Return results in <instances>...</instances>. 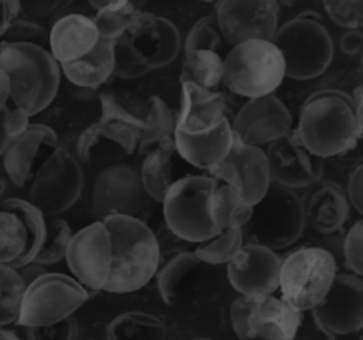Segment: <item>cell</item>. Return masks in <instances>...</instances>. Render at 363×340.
Masks as SVG:
<instances>
[{
    "instance_id": "52a82bcc",
    "label": "cell",
    "mask_w": 363,
    "mask_h": 340,
    "mask_svg": "<svg viewBox=\"0 0 363 340\" xmlns=\"http://www.w3.org/2000/svg\"><path fill=\"white\" fill-rule=\"evenodd\" d=\"M285 78V62L271 41H247L234 45L223 60L225 88L247 99L274 94Z\"/></svg>"
},
{
    "instance_id": "c3c4849f",
    "label": "cell",
    "mask_w": 363,
    "mask_h": 340,
    "mask_svg": "<svg viewBox=\"0 0 363 340\" xmlns=\"http://www.w3.org/2000/svg\"><path fill=\"white\" fill-rule=\"evenodd\" d=\"M347 200L349 204L357 211L359 215L363 212V164L359 163L350 173L347 181Z\"/></svg>"
},
{
    "instance_id": "5b68a950",
    "label": "cell",
    "mask_w": 363,
    "mask_h": 340,
    "mask_svg": "<svg viewBox=\"0 0 363 340\" xmlns=\"http://www.w3.org/2000/svg\"><path fill=\"white\" fill-rule=\"evenodd\" d=\"M305 225L301 197L295 190L271 180L265 194L252 205L251 217L241 227V231L244 244L278 251L295 244Z\"/></svg>"
},
{
    "instance_id": "4dcf8cb0",
    "label": "cell",
    "mask_w": 363,
    "mask_h": 340,
    "mask_svg": "<svg viewBox=\"0 0 363 340\" xmlns=\"http://www.w3.org/2000/svg\"><path fill=\"white\" fill-rule=\"evenodd\" d=\"M177 126V112L159 96L153 95L147 101V113L140 130L139 152H146L150 146L160 143L163 139L174 137Z\"/></svg>"
},
{
    "instance_id": "b9f144b4",
    "label": "cell",
    "mask_w": 363,
    "mask_h": 340,
    "mask_svg": "<svg viewBox=\"0 0 363 340\" xmlns=\"http://www.w3.org/2000/svg\"><path fill=\"white\" fill-rule=\"evenodd\" d=\"M6 42H20V44H34L45 48L48 45V30L33 20L24 17H16L9 30L3 37Z\"/></svg>"
},
{
    "instance_id": "f6af8a7d",
    "label": "cell",
    "mask_w": 363,
    "mask_h": 340,
    "mask_svg": "<svg viewBox=\"0 0 363 340\" xmlns=\"http://www.w3.org/2000/svg\"><path fill=\"white\" fill-rule=\"evenodd\" d=\"M362 239H363V221H356L347 231L343 241V258L346 266L362 276L363 273V259H362Z\"/></svg>"
},
{
    "instance_id": "7c38bea8",
    "label": "cell",
    "mask_w": 363,
    "mask_h": 340,
    "mask_svg": "<svg viewBox=\"0 0 363 340\" xmlns=\"http://www.w3.org/2000/svg\"><path fill=\"white\" fill-rule=\"evenodd\" d=\"M315 326L326 336L336 337L363 327V280L356 273L335 275L330 288L312 309Z\"/></svg>"
},
{
    "instance_id": "ba28073f",
    "label": "cell",
    "mask_w": 363,
    "mask_h": 340,
    "mask_svg": "<svg viewBox=\"0 0 363 340\" xmlns=\"http://www.w3.org/2000/svg\"><path fill=\"white\" fill-rule=\"evenodd\" d=\"M335 275L336 259L329 249L301 246L281 261V299L299 312L311 310L325 296Z\"/></svg>"
},
{
    "instance_id": "74e56055",
    "label": "cell",
    "mask_w": 363,
    "mask_h": 340,
    "mask_svg": "<svg viewBox=\"0 0 363 340\" xmlns=\"http://www.w3.org/2000/svg\"><path fill=\"white\" fill-rule=\"evenodd\" d=\"M244 245L241 228L221 230L213 238L200 242L194 249V254L201 262L211 265L227 264L234 254Z\"/></svg>"
},
{
    "instance_id": "11a10c76",
    "label": "cell",
    "mask_w": 363,
    "mask_h": 340,
    "mask_svg": "<svg viewBox=\"0 0 363 340\" xmlns=\"http://www.w3.org/2000/svg\"><path fill=\"white\" fill-rule=\"evenodd\" d=\"M9 108L6 106L1 112H0V156L4 153L6 147L9 146V143L11 142L9 133H7V128H6V115H7Z\"/></svg>"
},
{
    "instance_id": "277c9868",
    "label": "cell",
    "mask_w": 363,
    "mask_h": 340,
    "mask_svg": "<svg viewBox=\"0 0 363 340\" xmlns=\"http://www.w3.org/2000/svg\"><path fill=\"white\" fill-rule=\"evenodd\" d=\"M271 42L285 62V76L308 81L323 74L333 58V41L322 17L306 10L277 28Z\"/></svg>"
},
{
    "instance_id": "ee69618b",
    "label": "cell",
    "mask_w": 363,
    "mask_h": 340,
    "mask_svg": "<svg viewBox=\"0 0 363 340\" xmlns=\"http://www.w3.org/2000/svg\"><path fill=\"white\" fill-rule=\"evenodd\" d=\"M24 329L26 336L31 340H72L77 337V323L71 316L45 326Z\"/></svg>"
},
{
    "instance_id": "e575fe53",
    "label": "cell",
    "mask_w": 363,
    "mask_h": 340,
    "mask_svg": "<svg viewBox=\"0 0 363 340\" xmlns=\"http://www.w3.org/2000/svg\"><path fill=\"white\" fill-rule=\"evenodd\" d=\"M200 264L203 262L194 254V251L184 249L170 255V259H167L160 268H157L155 273L156 285L164 303L170 305L174 300L176 289L180 280Z\"/></svg>"
},
{
    "instance_id": "2e32d148",
    "label": "cell",
    "mask_w": 363,
    "mask_h": 340,
    "mask_svg": "<svg viewBox=\"0 0 363 340\" xmlns=\"http://www.w3.org/2000/svg\"><path fill=\"white\" fill-rule=\"evenodd\" d=\"M264 152L271 180L284 187L305 188L322 177V159L301 143L295 129L269 142Z\"/></svg>"
},
{
    "instance_id": "d6a6232c",
    "label": "cell",
    "mask_w": 363,
    "mask_h": 340,
    "mask_svg": "<svg viewBox=\"0 0 363 340\" xmlns=\"http://www.w3.org/2000/svg\"><path fill=\"white\" fill-rule=\"evenodd\" d=\"M0 208L10 210L21 215L27 225L28 231V244L24 251V254L11 265L13 268H20L34 259L37 255L44 237H45V215L30 201L17 198V197H9L6 200L0 201Z\"/></svg>"
},
{
    "instance_id": "8d00e7d4",
    "label": "cell",
    "mask_w": 363,
    "mask_h": 340,
    "mask_svg": "<svg viewBox=\"0 0 363 340\" xmlns=\"http://www.w3.org/2000/svg\"><path fill=\"white\" fill-rule=\"evenodd\" d=\"M72 237L69 224L57 217H50L45 220V237L44 241L34 256L33 262L40 265H54L65 258L67 246Z\"/></svg>"
},
{
    "instance_id": "680465c9",
    "label": "cell",
    "mask_w": 363,
    "mask_h": 340,
    "mask_svg": "<svg viewBox=\"0 0 363 340\" xmlns=\"http://www.w3.org/2000/svg\"><path fill=\"white\" fill-rule=\"evenodd\" d=\"M3 191H4V181H3V178L0 177V201H1V196H3Z\"/></svg>"
},
{
    "instance_id": "db71d44e",
    "label": "cell",
    "mask_w": 363,
    "mask_h": 340,
    "mask_svg": "<svg viewBox=\"0 0 363 340\" xmlns=\"http://www.w3.org/2000/svg\"><path fill=\"white\" fill-rule=\"evenodd\" d=\"M17 272H18L21 280L24 282V285H28L30 282H33L35 278H38L40 275H43L47 271L44 268V265H40V264L31 261L23 266L17 268Z\"/></svg>"
},
{
    "instance_id": "44dd1931",
    "label": "cell",
    "mask_w": 363,
    "mask_h": 340,
    "mask_svg": "<svg viewBox=\"0 0 363 340\" xmlns=\"http://www.w3.org/2000/svg\"><path fill=\"white\" fill-rule=\"evenodd\" d=\"M302 200L305 222L316 232L332 235L349 218V200L343 188L329 180H318L308 187Z\"/></svg>"
},
{
    "instance_id": "816d5d0a",
    "label": "cell",
    "mask_w": 363,
    "mask_h": 340,
    "mask_svg": "<svg viewBox=\"0 0 363 340\" xmlns=\"http://www.w3.org/2000/svg\"><path fill=\"white\" fill-rule=\"evenodd\" d=\"M363 34L360 30H349L340 38V48L347 55H359L362 52Z\"/></svg>"
},
{
    "instance_id": "5bb4252c",
    "label": "cell",
    "mask_w": 363,
    "mask_h": 340,
    "mask_svg": "<svg viewBox=\"0 0 363 340\" xmlns=\"http://www.w3.org/2000/svg\"><path fill=\"white\" fill-rule=\"evenodd\" d=\"M111 255V238L102 221H94L72 234L64 259L74 278L88 290L89 298L104 289Z\"/></svg>"
},
{
    "instance_id": "7a4b0ae2",
    "label": "cell",
    "mask_w": 363,
    "mask_h": 340,
    "mask_svg": "<svg viewBox=\"0 0 363 340\" xmlns=\"http://www.w3.org/2000/svg\"><path fill=\"white\" fill-rule=\"evenodd\" d=\"M111 238V268L102 290L129 293L143 288L160 265L152 228L142 220L113 214L102 220Z\"/></svg>"
},
{
    "instance_id": "8992f818",
    "label": "cell",
    "mask_w": 363,
    "mask_h": 340,
    "mask_svg": "<svg viewBox=\"0 0 363 340\" xmlns=\"http://www.w3.org/2000/svg\"><path fill=\"white\" fill-rule=\"evenodd\" d=\"M217 180L186 176L174 180L162 204L166 225L189 242H203L220 232L213 218L211 198Z\"/></svg>"
},
{
    "instance_id": "60d3db41",
    "label": "cell",
    "mask_w": 363,
    "mask_h": 340,
    "mask_svg": "<svg viewBox=\"0 0 363 340\" xmlns=\"http://www.w3.org/2000/svg\"><path fill=\"white\" fill-rule=\"evenodd\" d=\"M322 6L336 26L359 30L363 24V3L360 0H326Z\"/></svg>"
},
{
    "instance_id": "6da1fadb",
    "label": "cell",
    "mask_w": 363,
    "mask_h": 340,
    "mask_svg": "<svg viewBox=\"0 0 363 340\" xmlns=\"http://www.w3.org/2000/svg\"><path fill=\"white\" fill-rule=\"evenodd\" d=\"M301 143L315 156H337L356 146L363 133L349 94L339 89H322L302 105L298 128Z\"/></svg>"
},
{
    "instance_id": "6f0895ef",
    "label": "cell",
    "mask_w": 363,
    "mask_h": 340,
    "mask_svg": "<svg viewBox=\"0 0 363 340\" xmlns=\"http://www.w3.org/2000/svg\"><path fill=\"white\" fill-rule=\"evenodd\" d=\"M9 99V81L6 74L0 69V112L7 106L6 102Z\"/></svg>"
},
{
    "instance_id": "ffe728a7",
    "label": "cell",
    "mask_w": 363,
    "mask_h": 340,
    "mask_svg": "<svg viewBox=\"0 0 363 340\" xmlns=\"http://www.w3.org/2000/svg\"><path fill=\"white\" fill-rule=\"evenodd\" d=\"M250 296L247 326L250 339H278L291 340L302 322V312L289 306L285 300L272 293H258Z\"/></svg>"
},
{
    "instance_id": "ab89813d",
    "label": "cell",
    "mask_w": 363,
    "mask_h": 340,
    "mask_svg": "<svg viewBox=\"0 0 363 340\" xmlns=\"http://www.w3.org/2000/svg\"><path fill=\"white\" fill-rule=\"evenodd\" d=\"M221 45V34L214 16L200 18L189 31L184 42V52L214 51Z\"/></svg>"
},
{
    "instance_id": "f35d334b",
    "label": "cell",
    "mask_w": 363,
    "mask_h": 340,
    "mask_svg": "<svg viewBox=\"0 0 363 340\" xmlns=\"http://www.w3.org/2000/svg\"><path fill=\"white\" fill-rule=\"evenodd\" d=\"M24 282L16 268L0 264V326L14 324L24 293Z\"/></svg>"
},
{
    "instance_id": "9f6ffc18",
    "label": "cell",
    "mask_w": 363,
    "mask_h": 340,
    "mask_svg": "<svg viewBox=\"0 0 363 340\" xmlns=\"http://www.w3.org/2000/svg\"><path fill=\"white\" fill-rule=\"evenodd\" d=\"M362 86H356L350 95L352 98V102H353V106H354V112H356V118L357 120L363 125V120H362Z\"/></svg>"
},
{
    "instance_id": "ac0fdd59",
    "label": "cell",
    "mask_w": 363,
    "mask_h": 340,
    "mask_svg": "<svg viewBox=\"0 0 363 340\" xmlns=\"http://www.w3.org/2000/svg\"><path fill=\"white\" fill-rule=\"evenodd\" d=\"M128 40L136 60L149 71L172 64L180 51V33L169 18L142 11Z\"/></svg>"
},
{
    "instance_id": "681fc988",
    "label": "cell",
    "mask_w": 363,
    "mask_h": 340,
    "mask_svg": "<svg viewBox=\"0 0 363 340\" xmlns=\"http://www.w3.org/2000/svg\"><path fill=\"white\" fill-rule=\"evenodd\" d=\"M28 125H30V116L24 110H21L18 108L7 110L6 128H7V133L11 140L18 137L21 133H24L27 130Z\"/></svg>"
},
{
    "instance_id": "603a6c76",
    "label": "cell",
    "mask_w": 363,
    "mask_h": 340,
    "mask_svg": "<svg viewBox=\"0 0 363 340\" xmlns=\"http://www.w3.org/2000/svg\"><path fill=\"white\" fill-rule=\"evenodd\" d=\"M176 153L194 167L211 170L230 152L233 144L231 123L224 116L214 128L200 133L174 132Z\"/></svg>"
},
{
    "instance_id": "f5cc1de1",
    "label": "cell",
    "mask_w": 363,
    "mask_h": 340,
    "mask_svg": "<svg viewBox=\"0 0 363 340\" xmlns=\"http://www.w3.org/2000/svg\"><path fill=\"white\" fill-rule=\"evenodd\" d=\"M20 14V1H0V38L4 37L11 21Z\"/></svg>"
},
{
    "instance_id": "8fae6325",
    "label": "cell",
    "mask_w": 363,
    "mask_h": 340,
    "mask_svg": "<svg viewBox=\"0 0 363 340\" xmlns=\"http://www.w3.org/2000/svg\"><path fill=\"white\" fill-rule=\"evenodd\" d=\"M84 174L78 160L64 147H55L37 169L28 201L45 217L71 208L81 197Z\"/></svg>"
},
{
    "instance_id": "f1b7e54d",
    "label": "cell",
    "mask_w": 363,
    "mask_h": 340,
    "mask_svg": "<svg viewBox=\"0 0 363 340\" xmlns=\"http://www.w3.org/2000/svg\"><path fill=\"white\" fill-rule=\"evenodd\" d=\"M98 98L101 103L99 120L116 122L142 130L147 113V102L122 91L101 92Z\"/></svg>"
},
{
    "instance_id": "7402d4cb",
    "label": "cell",
    "mask_w": 363,
    "mask_h": 340,
    "mask_svg": "<svg viewBox=\"0 0 363 340\" xmlns=\"http://www.w3.org/2000/svg\"><path fill=\"white\" fill-rule=\"evenodd\" d=\"M58 136L55 130L43 123H30L27 130L13 139L3 157L4 170L16 187H24L33 176V169L44 149H55Z\"/></svg>"
},
{
    "instance_id": "f907efd6",
    "label": "cell",
    "mask_w": 363,
    "mask_h": 340,
    "mask_svg": "<svg viewBox=\"0 0 363 340\" xmlns=\"http://www.w3.org/2000/svg\"><path fill=\"white\" fill-rule=\"evenodd\" d=\"M64 1H35V3H20V11H26L31 16L44 17L54 11H58L60 7L67 6Z\"/></svg>"
},
{
    "instance_id": "83f0119b",
    "label": "cell",
    "mask_w": 363,
    "mask_h": 340,
    "mask_svg": "<svg viewBox=\"0 0 363 340\" xmlns=\"http://www.w3.org/2000/svg\"><path fill=\"white\" fill-rule=\"evenodd\" d=\"M89 4L96 10V16L92 20L99 37L111 41L125 35L142 13L135 3L128 0L89 1Z\"/></svg>"
},
{
    "instance_id": "d4e9b609",
    "label": "cell",
    "mask_w": 363,
    "mask_h": 340,
    "mask_svg": "<svg viewBox=\"0 0 363 340\" xmlns=\"http://www.w3.org/2000/svg\"><path fill=\"white\" fill-rule=\"evenodd\" d=\"M225 96L213 89L182 82V109L176 129L184 133H200L214 128L225 116Z\"/></svg>"
},
{
    "instance_id": "30bf717a",
    "label": "cell",
    "mask_w": 363,
    "mask_h": 340,
    "mask_svg": "<svg viewBox=\"0 0 363 340\" xmlns=\"http://www.w3.org/2000/svg\"><path fill=\"white\" fill-rule=\"evenodd\" d=\"M150 212L152 198L145 191L136 169L125 163H113L96 173L89 203V214L95 221L113 214L145 221Z\"/></svg>"
},
{
    "instance_id": "d6986e66",
    "label": "cell",
    "mask_w": 363,
    "mask_h": 340,
    "mask_svg": "<svg viewBox=\"0 0 363 340\" xmlns=\"http://www.w3.org/2000/svg\"><path fill=\"white\" fill-rule=\"evenodd\" d=\"M281 258L275 251L244 244L227 262V278L241 295L274 293L279 285Z\"/></svg>"
},
{
    "instance_id": "4316f807",
    "label": "cell",
    "mask_w": 363,
    "mask_h": 340,
    "mask_svg": "<svg viewBox=\"0 0 363 340\" xmlns=\"http://www.w3.org/2000/svg\"><path fill=\"white\" fill-rule=\"evenodd\" d=\"M176 153L174 137L163 139L157 147L147 152L139 171L147 196L162 203L169 187L173 184V156Z\"/></svg>"
},
{
    "instance_id": "9c48e42d",
    "label": "cell",
    "mask_w": 363,
    "mask_h": 340,
    "mask_svg": "<svg viewBox=\"0 0 363 340\" xmlns=\"http://www.w3.org/2000/svg\"><path fill=\"white\" fill-rule=\"evenodd\" d=\"M88 299V290L75 278L58 272H44L26 285L14 324L34 327L58 322L71 316Z\"/></svg>"
},
{
    "instance_id": "4fadbf2b",
    "label": "cell",
    "mask_w": 363,
    "mask_h": 340,
    "mask_svg": "<svg viewBox=\"0 0 363 340\" xmlns=\"http://www.w3.org/2000/svg\"><path fill=\"white\" fill-rule=\"evenodd\" d=\"M216 20L228 44L271 41L279 17V4L274 0H221L216 3Z\"/></svg>"
},
{
    "instance_id": "f546056e",
    "label": "cell",
    "mask_w": 363,
    "mask_h": 340,
    "mask_svg": "<svg viewBox=\"0 0 363 340\" xmlns=\"http://www.w3.org/2000/svg\"><path fill=\"white\" fill-rule=\"evenodd\" d=\"M109 340L145 339L162 340L166 337V326L156 316L145 312H125L118 314L106 327Z\"/></svg>"
},
{
    "instance_id": "7dc6e473",
    "label": "cell",
    "mask_w": 363,
    "mask_h": 340,
    "mask_svg": "<svg viewBox=\"0 0 363 340\" xmlns=\"http://www.w3.org/2000/svg\"><path fill=\"white\" fill-rule=\"evenodd\" d=\"M248 309H250V296L248 295L238 296L230 307L233 330H234L235 336L242 340L250 339V332H248V326H247Z\"/></svg>"
},
{
    "instance_id": "9a60e30c",
    "label": "cell",
    "mask_w": 363,
    "mask_h": 340,
    "mask_svg": "<svg viewBox=\"0 0 363 340\" xmlns=\"http://www.w3.org/2000/svg\"><path fill=\"white\" fill-rule=\"evenodd\" d=\"M210 173L216 180L234 187L251 205L261 200L271 183L265 152L259 146L241 142L234 135L230 152Z\"/></svg>"
},
{
    "instance_id": "d590c367",
    "label": "cell",
    "mask_w": 363,
    "mask_h": 340,
    "mask_svg": "<svg viewBox=\"0 0 363 340\" xmlns=\"http://www.w3.org/2000/svg\"><path fill=\"white\" fill-rule=\"evenodd\" d=\"M27 244L28 231L21 215L0 208V264L11 266L24 254Z\"/></svg>"
},
{
    "instance_id": "cb8c5ba5",
    "label": "cell",
    "mask_w": 363,
    "mask_h": 340,
    "mask_svg": "<svg viewBox=\"0 0 363 340\" xmlns=\"http://www.w3.org/2000/svg\"><path fill=\"white\" fill-rule=\"evenodd\" d=\"M98 40L99 34L94 20L78 13L60 17L48 31L50 54L58 64L84 57Z\"/></svg>"
},
{
    "instance_id": "484cf974",
    "label": "cell",
    "mask_w": 363,
    "mask_h": 340,
    "mask_svg": "<svg viewBox=\"0 0 363 340\" xmlns=\"http://www.w3.org/2000/svg\"><path fill=\"white\" fill-rule=\"evenodd\" d=\"M113 48L115 41L99 37L88 54L75 61L60 64L61 74L74 86L98 89L112 76L115 61Z\"/></svg>"
},
{
    "instance_id": "1f68e13d",
    "label": "cell",
    "mask_w": 363,
    "mask_h": 340,
    "mask_svg": "<svg viewBox=\"0 0 363 340\" xmlns=\"http://www.w3.org/2000/svg\"><path fill=\"white\" fill-rule=\"evenodd\" d=\"M213 218L218 230L241 228L251 217L252 205L230 184L216 187L211 198Z\"/></svg>"
},
{
    "instance_id": "7bdbcfd3",
    "label": "cell",
    "mask_w": 363,
    "mask_h": 340,
    "mask_svg": "<svg viewBox=\"0 0 363 340\" xmlns=\"http://www.w3.org/2000/svg\"><path fill=\"white\" fill-rule=\"evenodd\" d=\"M113 72L112 75L123 79H135L140 78L145 74L149 72V69L142 65L135 54L130 50L128 34L122 35L121 38L115 40V48H113Z\"/></svg>"
},
{
    "instance_id": "bcb514c9",
    "label": "cell",
    "mask_w": 363,
    "mask_h": 340,
    "mask_svg": "<svg viewBox=\"0 0 363 340\" xmlns=\"http://www.w3.org/2000/svg\"><path fill=\"white\" fill-rule=\"evenodd\" d=\"M153 234H155V238H156V242H157V246H159L160 259L163 256H169V255L177 254L180 251H184L191 245V242L183 239L176 232H173L166 225V222L160 224L159 228L156 231H153Z\"/></svg>"
},
{
    "instance_id": "3957f363",
    "label": "cell",
    "mask_w": 363,
    "mask_h": 340,
    "mask_svg": "<svg viewBox=\"0 0 363 340\" xmlns=\"http://www.w3.org/2000/svg\"><path fill=\"white\" fill-rule=\"evenodd\" d=\"M0 69L9 81V98L28 116L43 112L57 96L61 68L47 48L1 41Z\"/></svg>"
},
{
    "instance_id": "836d02e7",
    "label": "cell",
    "mask_w": 363,
    "mask_h": 340,
    "mask_svg": "<svg viewBox=\"0 0 363 340\" xmlns=\"http://www.w3.org/2000/svg\"><path fill=\"white\" fill-rule=\"evenodd\" d=\"M223 78V60L214 51L184 52L180 84L191 82L204 89L216 88Z\"/></svg>"
},
{
    "instance_id": "e0dca14e",
    "label": "cell",
    "mask_w": 363,
    "mask_h": 340,
    "mask_svg": "<svg viewBox=\"0 0 363 340\" xmlns=\"http://www.w3.org/2000/svg\"><path fill=\"white\" fill-rule=\"evenodd\" d=\"M292 113L274 94L247 99L231 123L233 135L247 144L261 146L292 129Z\"/></svg>"
}]
</instances>
